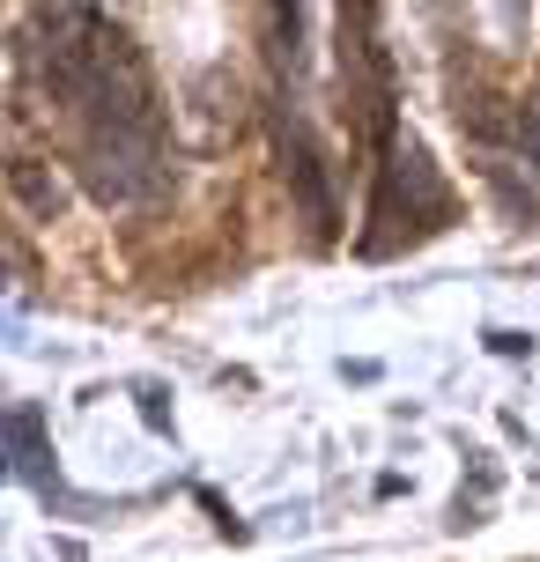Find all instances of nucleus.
Listing matches in <instances>:
<instances>
[{"label":"nucleus","mask_w":540,"mask_h":562,"mask_svg":"<svg viewBox=\"0 0 540 562\" xmlns=\"http://www.w3.org/2000/svg\"><path fill=\"white\" fill-rule=\"evenodd\" d=\"M37 75L53 104L82 119V134H126V126H164L142 53L97 0H45L37 8Z\"/></svg>","instance_id":"obj_1"},{"label":"nucleus","mask_w":540,"mask_h":562,"mask_svg":"<svg viewBox=\"0 0 540 562\" xmlns=\"http://www.w3.org/2000/svg\"><path fill=\"white\" fill-rule=\"evenodd\" d=\"M445 178L423 156V140H385V164H378V193H370V229H363V252H393L400 237H429L445 223Z\"/></svg>","instance_id":"obj_2"},{"label":"nucleus","mask_w":540,"mask_h":562,"mask_svg":"<svg viewBox=\"0 0 540 562\" xmlns=\"http://www.w3.org/2000/svg\"><path fill=\"white\" fill-rule=\"evenodd\" d=\"M282 170L296 200H304V215H312L318 237H334V193H326V170H318V148L304 140V126H282Z\"/></svg>","instance_id":"obj_3"},{"label":"nucleus","mask_w":540,"mask_h":562,"mask_svg":"<svg viewBox=\"0 0 540 562\" xmlns=\"http://www.w3.org/2000/svg\"><path fill=\"white\" fill-rule=\"evenodd\" d=\"M8 451H15V474H23V481H45V474H53L45 415H37V407H8Z\"/></svg>","instance_id":"obj_4"},{"label":"nucleus","mask_w":540,"mask_h":562,"mask_svg":"<svg viewBox=\"0 0 540 562\" xmlns=\"http://www.w3.org/2000/svg\"><path fill=\"white\" fill-rule=\"evenodd\" d=\"M518 140H526V156H533V164H540V112L526 119V126H518Z\"/></svg>","instance_id":"obj_5"}]
</instances>
